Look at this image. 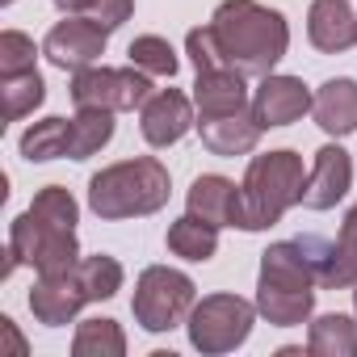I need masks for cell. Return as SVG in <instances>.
<instances>
[{
  "label": "cell",
  "mask_w": 357,
  "mask_h": 357,
  "mask_svg": "<svg viewBox=\"0 0 357 357\" xmlns=\"http://www.w3.org/2000/svg\"><path fill=\"white\" fill-rule=\"evenodd\" d=\"M0 97H5V118L17 122V118L34 114V109L43 105L47 84H43L38 68H34V72H17V76H5V84H0Z\"/></svg>",
  "instance_id": "4316f807"
},
{
  "label": "cell",
  "mask_w": 357,
  "mask_h": 357,
  "mask_svg": "<svg viewBox=\"0 0 357 357\" xmlns=\"http://www.w3.org/2000/svg\"><path fill=\"white\" fill-rule=\"evenodd\" d=\"M248 76L236 72V68H215V72H198V84H194V105L202 118H215V114H231V109H244L248 105Z\"/></svg>",
  "instance_id": "ac0fdd59"
},
{
  "label": "cell",
  "mask_w": 357,
  "mask_h": 357,
  "mask_svg": "<svg viewBox=\"0 0 357 357\" xmlns=\"http://www.w3.org/2000/svg\"><path fill=\"white\" fill-rule=\"evenodd\" d=\"M30 211H34L38 219H47V223H55V227H76V219H80V206H76V198H72L63 185L38 190L34 202H30Z\"/></svg>",
  "instance_id": "83f0119b"
},
{
  "label": "cell",
  "mask_w": 357,
  "mask_h": 357,
  "mask_svg": "<svg viewBox=\"0 0 357 357\" xmlns=\"http://www.w3.org/2000/svg\"><path fill=\"white\" fill-rule=\"evenodd\" d=\"M311 89L298 80V76H265L257 97H252V109L261 118V126H290L298 122L303 114H311Z\"/></svg>",
  "instance_id": "5bb4252c"
},
{
  "label": "cell",
  "mask_w": 357,
  "mask_h": 357,
  "mask_svg": "<svg viewBox=\"0 0 357 357\" xmlns=\"http://www.w3.org/2000/svg\"><path fill=\"white\" fill-rule=\"evenodd\" d=\"M194 101L181 93V89H155L147 97V105L139 109V130L151 147H172L181 143L194 126Z\"/></svg>",
  "instance_id": "8fae6325"
},
{
  "label": "cell",
  "mask_w": 357,
  "mask_h": 357,
  "mask_svg": "<svg viewBox=\"0 0 357 357\" xmlns=\"http://www.w3.org/2000/svg\"><path fill=\"white\" fill-rule=\"evenodd\" d=\"M168 252L181 261H211L219 252V227L198 219V215H181L168 223Z\"/></svg>",
  "instance_id": "ffe728a7"
},
{
  "label": "cell",
  "mask_w": 357,
  "mask_h": 357,
  "mask_svg": "<svg viewBox=\"0 0 357 357\" xmlns=\"http://www.w3.org/2000/svg\"><path fill=\"white\" fill-rule=\"evenodd\" d=\"M126 353V336L118 328V319H80L76 336H72V357H122Z\"/></svg>",
  "instance_id": "603a6c76"
},
{
  "label": "cell",
  "mask_w": 357,
  "mask_h": 357,
  "mask_svg": "<svg viewBox=\"0 0 357 357\" xmlns=\"http://www.w3.org/2000/svg\"><path fill=\"white\" fill-rule=\"evenodd\" d=\"M236 202H240V185L227 181L219 172H206L190 185V215L215 223V227H231L236 223Z\"/></svg>",
  "instance_id": "d6986e66"
},
{
  "label": "cell",
  "mask_w": 357,
  "mask_h": 357,
  "mask_svg": "<svg viewBox=\"0 0 357 357\" xmlns=\"http://www.w3.org/2000/svg\"><path fill=\"white\" fill-rule=\"evenodd\" d=\"M34 38H26L22 30H5L0 34V76H17V72H34Z\"/></svg>",
  "instance_id": "f546056e"
},
{
  "label": "cell",
  "mask_w": 357,
  "mask_h": 357,
  "mask_svg": "<svg viewBox=\"0 0 357 357\" xmlns=\"http://www.w3.org/2000/svg\"><path fill=\"white\" fill-rule=\"evenodd\" d=\"M105 38H109V34H105L93 17L72 13V17H63V22L47 34L43 55H47L59 72H84V68H93V63L105 55Z\"/></svg>",
  "instance_id": "9c48e42d"
},
{
  "label": "cell",
  "mask_w": 357,
  "mask_h": 357,
  "mask_svg": "<svg viewBox=\"0 0 357 357\" xmlns=\"http://www.w3.org/2000/svg\"><path fill=\"white\" fill-rule=\"evenodd\" d=\"M84 303H89V294L80 290L76 269H68V273H38V282H34V290H30V311H34V319L47 324V328L72 324Z\"/></svg>",
  "instance_id": "7c38bea8"
},
{
  "label": "cell",
  "mask_w": 357,
  "mask_h": 357,
  "mask_svg": "<svg viewBox=\"0 0 357 357\" xmlns=\"http://www.w3.org/2000/svg\"><path fill=\"white\" fill-rule=\"evenodd\" d=\"M315 265L303 248V240H282L261 252V278H257V311L273 328H298L315 311Z\"/></svg>",
  "instance_id": "7a4b0ae2"
},
{
  "label": "cell",
  "mask_w": 357,
  "mask_h": 357,
  "mask_svg": "<svg viewBox=\"0 0 357 357\" xmlns=\"http://www.w3.org/2000/svg\"><path fill=\"white\" fill-rule=\"evenodd\" d=\"M227 63L244 76H273V68L290 51V26L278 9L261 5V0H223L211 17Z\"/></svg>",
  "instance_id": "6da1fadb"
},
{
  "label": "cell",
  "mask_w": 357,
  "mask_h": 357,
  "mask_svg": "<svg viewBox=\"0 0 357 357\" xmlns=\"http://www.w3.org/2000/svg\"><path fill=\"white\" fill-rule=\"evenodd\" d=\"M97 5V0H55V9L63 13V17H72V13H89Z\"/></svg>",
  "instance_id": "1f68e13d"
},
{
  "label": "cell",
  "mask_w": 357,
  "mask_h": 357,
  "mask_svg": "<svg viewBox=\"0 0 357 357\" xmlns=\"http://www.w3.org/2000/svg\"><path fill=\"white\" fill-rule=\"evenodd\" d=\"M353 307H357V282H353Z\"/></svg>",
  "instance_id": "d6a6232c"
},
{
  "label": "cell",
  "mask_w": 357,
  "mask_h": 357,
  "mask_svg": "<svg viewBox=\"0 0 357 357\" xmlns=\"http://www.w3.org/2000/svg\"><path fill=\"white\" fill-rule=\"evenodd\" d=\"M307 353L315 357H357V319L332 311L319 315L307 332Z\"/></svg>",
  "instance_id": "44dd1931"
},
{
  "label": "cell",
  "mask_w": 357,
  "mask_h": 357,
  "mask_svg": "<svg viewBox=\"0 0 357 357\" xmlns=\"http://www.w3.org/2000/svg\"><path fill=\"white\" fill-rule=\"evenodd\" d=\"M185 51H190V59H194L198 72L231 68V63H227V51H223V43H219V34H215V26H198V30H190V34H185Z\"/></svg>",
  "instance_id": "f1b7e54d"
},
{
  "label": "cell",
  "mask_w": 357,
  "mask_h": 357,
  "mask_svg": "<svg viewBox=\"0 0 357 357\" xmlns=\"http://www.w3.org/2000/svg\"><path fill=\"white\" fill-rule=\"evenodd\" d=\"M257 303L240 298V294H206L194 303L185 328H190V344L206 357H219V353H231L248 340L252 332V319H257Z\"/></svg>",
  "instance_id": "8992f818"
},
{
  "label": "cell",
  "mask_w": 357,
  "mask_h": 357,
  "mask_svg": "<svg viewBox=\"0 0 357 357\" xmlns=\"http://www.w3.org/2000/svg\"><path fill=\"white\" fill-rule=\"evenodd\" d=\"M76 278H80V290L89 294V303H105V298H114L122 290V265L114 257H105V252L80 257Z\"/></svg>",
  "instance_id": "484cf974"
},
{
  "label": "cell",
  "mask_w": 357,
  "mask_h": 357,
  "mask_svg": "<svg viewBox=\"0 0 357 357\" xmlns=\"http://www.w3.org/2000/svg\"><path fill=\"white\" fill-rule=\"evenodd\" d=\"M151 97V76L139 68H84L72 72V101L76 109H143Z\"/></svg>",
  "instance_id": "ba28073f"
},
{
  "label": "cell",
  "mask_w": 357,
  "mask_h": 357,
  "mask_svg": "<svg viewBox=\"0 0 357 357\" xmlns=\"http://www.w3.org/2000/svg\"><path fill=\"white\" fill-rule=\"evenodd\" d=\"M307 190V168L303 155L282 147V151H265L248 164V176L240 185V202H236V223L240 231H265L273 223H282V215L290 206L303 202Z\"/></svg>",
  "instance_id": "3957f363"
},
{
  "label": "cell",
  "mask_w": 357,
  "mask_h": 357,
  "mask_svg": "<svg viewBox=\"0 0 357 357\" xmlns=\"http://www.w3.org/2000/svg\"><path fill=\"white\" fill-rule=\"evenodd\" d=\"M311 114L324 135H336V139L353 135L357 130V80H349V76L324 80L311 101Z\"/></svg>",
  "instance_id": "e0dca14e"
},
{
  "label": "cell",
  "mask_w": 357,
  "mask_h": 357,
  "mask_svg": "<svg viewBox=\"0 0 357 357\" xmlns=\"http://www.w3.org/2000/svg\"><path fill=\"white\" fill-rule=\"evenodd\" d=\"M9 248L22 265H34L38 273H68L80 265V244H76V227H55L47 219H38L34 211L17 215L9 227Z\"/></svg>",
  "instance_id": "52a82bcc"
},
{
  "label": "cell",
  "mask_w": 357,
  "mask_h": 357,
  "mask_svg": "<svg viewBox=\"0 0 357 357\" xmlns=\"http://www.w3.org/2000/svg\"><path fill=\"white\" fill-rule=\"evenodd\" d=\"M172 181L168 168L155 155H135L122 164H109L101 172H93L89 181V211L97 219H139V215H155L160 206H168Z\"/></svg>",
  "instance_id": "277c9868"
},
{
  "label": "cell",
  "mask_w": 357,
  "mask_h": 357,
  "mask_svg": "<svg viewBox=\"0 0 357 357\" xmlns=\"http://www.w3.org/2000/svg\"><path fill=\"white\" fill-rule=\"evenodd\" d=\"M114 139V109H80L68 122V155L89 160Z\"/></svg>",
  "instance_id": "7402d4cb"
},
{
  "label": "cell",
  "mask_w": 357,
  "mask_h": 357,
  "mask_svg": "<svg viewBox=\"0 0 357 357\" xmlns=\"http://www.w3.org/2000/svg\"><path fill=\"white\" fill-rule=\"evenodd\" d=\"M202 130V147L211 155H248L257 143H261V118L252 105L244 109H231V114H215V118H202L198 122Z\"/></svg>",
  "instance_id": "9a60e30c"
},
{
  "label": "cell",
  "mask_w": 357,
  "mask_h": 357,
  "mask_svg": "<svg viewBox=\"0 0 357 357\" xmlns=\"http://www.w3.org/2000/svg\"><path fill=\"white\" fill-rule=\"evenodd\" d=\"M303 248L315 265V282L328 286V290H344L357 282V206L344 215L340 223V236L328 244V240H315V236H303Z\"/></svg>",
  "instance_id": "30bf717a"
},
{
  "label": "cell",
  "mask_w": 357,
  "mask_h": 357,
  "mask_svg": "<svg viewBox=\"0 0 357 357\" xmlns=\"http://www.w3.org/2000/svg\"><path fill=\"white\" fill-rule=\"evenodd\" d=\"M353 185V160L344 147L328 143L315 151V164L307 172V190H303V206L307 211H332Z\"/></svg>",
  "instance_id": "4fadbf2b"
},
{
  "label": "cell",
  "mask_w": 357,
  "mask_h": 357,
  "mask_svg": "<svg viewBox=\"0 0 357 357\" xmlns=\"http://www.w3.org/2000/svg\"><path fill=\"white\" fill-rule=\"evenodd\" d=\"M5 5H13V0H5Z\"/></svg>",
  "instance_id": "836d02e7"
},
{
  "label": "cell",
  "mask_w": 357,
  "mask_h": 357,
  "mask_svg": "<svg viewBox=\"0 0 357 357\" xmlns=\"http://www.w3.org/2000/svg\"><path fill=\"white\" fill-rule=\"evenodd\" d=\"M194 303H198V286L190 273L168 269V265H147L135 282L130 311H135V324L143 332H168V328L190 319Z\"/></svg>",
  "instance_id": "5b68a950"
},
{
  "label": "cell",
  "mask_w": 357,
  "mask_h": 357,
  "mask_svg": "<svg viewBox=\"0 0 357 357\" xmlns=\"http://www.w3.org/2000/svg\"><path fill=\"white\" fill-rule=\"evenodd\" d=\"M126 59H130V68L147 72L151 80H172L176 68H181V59H176L172 43L160 38V34H139V38L126 47Z\"/></svg>",
  "instance_id": "cb8c5ba5"
},
{
  "label": "cell",
  "mask_w": 357,
  "mask_h": 357,
  "mask_svg": "<svg viewBox=\"0 0 357 357\" xmlns=\"http://www.w3.org/2000/svg\"><path fill=\"white\" fill-rule=\"evenodd\" d=\"M307 38L324 55H340L357 43V13L349 0H311L307 9Z\"/></svg>",
  "instance_id": "2e32d148"
},
{
  "label": "cell",
  "mask_w": 357,
  "mask_h": 357,
  "mask_svg": "<svg viewBox=\"0 0 357 357\" xmlns=\"http://www.w3.org/2000/svg\"><path fill=\"white\" fill-rule=\"evenodd\" d=\"M130 13H135V0H97V5H93L84 17H93L105 34H114L118 26H126V22H130Z\"/></svg>",
  "instance_id": "4dcf8cb0"
},
{
  "label": "cell",
  "mask_w": 357,
  "mask_h": 357,
  "mask_svg": "<svg viewBox=\"0 0 357 357\" xmlns=\"http://www.w3.org/2000/svg\"><path fill=\"white\" fill-rule=\"evenodd\" d=\"M22 155L30 164H47L68 155V118H43L22 135Z\"/></svg>",
  "instance_id": "d4e9b609"
}]
</instances>
